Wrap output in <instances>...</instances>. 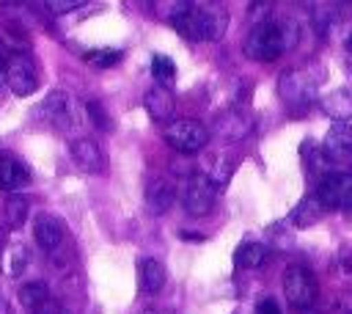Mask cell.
Segmentation results:
<instances>
[{"instance_id": "obj_19", "label": "cell", "mask_w": 352, "mask_h": 314, "mask_svg": "<svg viewBox=\"0 0 352 314\" xmlns=\"http://www.w3.org/2000/svg\"><path fill=\"white\" fill-rule=\"evenodd\" d=\"M264 256H267V248H264L261 242L245 240V242H239L236 251H234V264H236L239 270H253V267H258V264L264 262Z\"/></svg>"}, {"instance_id": "obj_12", "label": "cell", "mask_w": 352, "mask_h": 314, "mask_svg": "<svg viewBox=\"0 0 352 314\" xmlns=\"http://www.w3.org/2000/svg\"><path fill=\"white\" fill-rule=\"evenodd\" d=\"M322 154H324L330 163H341V160L352 157V127L336 121V124L327 129L324 140H322Z\"/></svg>"}, {"instance_id": "obj_16", "label": "cell", "mask_w": 352, "mask_h": 314, "mask_svg": "<svg viewBox=\"0 0 352 314\" xmlns=\"http://www.w3.org/2000/svg\"><path fill=\"white\" fill-rule=\"evenodd\" d=\"M143 107H146V113H148L154 121H168V118L173 116V110H176V99H173V94H170L168 88L154 85V88L146 94Z\"/></svg>"}, {"instance_id": "obj_21", "label": "cell", "mask_w": 352, "mask_h": 314, "mask_svg": "<svg viewBox=\"0 0 352 314\" xmlns=\"http://www.w3.org/2000/svg\"><path fill=\"white\" fill-rule=\"evenodd\" d=\"M3 215H6V223H8L11 229H19V226L28 220V215H30L28 198L19 196V193H8L6 201H3Z\"/></svg>"}, {"instance_id": "obj_31", "label": "cell", "mask_w": 352, "mask_h": 314, "mask_svg": "<svg viewBox=\"0 0 352 314\" xmlns=\"http://www.w3.org/2000/svg\"><path fill=\"white\" fill-rule=\"evenodd\" d=\"M8 311H11V306H8V303H6V297L0 295V314H8Z\"/></svg>"}, {"instance_id": "obj_33", "label": "cell", "mask_w": 352, "mask_h": 314, "mask_svg": "<svg viewBox=\"0 0 352 314\" xmlns=\"http://www.w3.org/2000/svg\"><path fill=\"white\" fill-rule=\"evenodd\" d=\"M3 242H6V231H3V226H0V251H3Z\"/></svg>"}, {"instance_id": "obj_8", "label": "cell", "mask_w": 352, "mask_h": 314, "mask_svg": "<svg viewBox=\"0 0 352 314\" xmlns=\"http://www.w3.org/2000/svg\"><path fill=\"white\" fill-rule=\"evenodd\" d=\"M6 83L16 96H30L38 88V69L28 52H11L6 63Z\"/></svg>"}, {"instance_id": "obj_13", "label": "cell", "mask_w": 352, "mask_h": 314, "mask_svg": "<svg viewBox=\"0 0 352 314\" xmlns=\"http://www.w3.org/2000/svg\"><path fill=\"white\" fill-rule=\"evenodd\" d=\"M173 198H176V187L168 176H151L146 182V204H148L151 212L162 215L165 209H170Z\"/></svg>"}, {"instance_id": "obj_28", "label": "cell", "mask_w": 352, "mask_h": 314, "mask_svg": "<svg viewBox=\"0 0 352 314\" xmlns=\"http://www.w3.org/2000/svg\"><path fill=\"white\" fill-rule=\"evenodd\" d=\"M80 3H63V0H55V3H47V11L52 14H66V11H77Z\"/></svg>"}, {"instance_id": "obj_25", "label": "cell", "mask_w": 352, "mask_h": 314, "mask_svg": "<svg viewBox=\"0 0 352 314\" xmlns=\"http://www.w3.org/2000/svg\"><path fill=\"white\" fill-rule=\"evenodd\" d=\"M85 61L91 66H99V69H107V66H116L121 61V52L118 50H94V52H85Z\"/></svg>"}, {"instance_id": "obj_5", "label": "cell", "mask_w": 352, "mask_h": 314, "mask_svg": "<svg viewBox=\"0 0 352 314\" xmlns=\"http://www.w3.org/2000/svg\"><path fill=\"white\" fill-rule=\"evenodd\" d=\"M206 140H209V129L198 118H176L165 127V143L182 154L201 151L206 146Z\"/></svg>"}, {"instance_id": "obj_1", "label": "cell", "mask_w": 352, "mask_h": 314, "mask_svg": "<svg viewBox=\"0 0 352 314\" xmlns=\"http://www.w3.org/2000/svg\"><path fill=\"white\" fill-rule=\"evenodd\" d=\"M173 28L190 41H217L226 33V11L217 3H179L170 14Z\"/></svg>"}, {"instance_id": "obj_35", "label": "cell", "mask_w": 352, "mask_h": 314, "mask_svg": "<svg viewBox=\"0 0 352 314\" xmlns=\"http://www.w3.org/2000/svg\"><path fill=\"white\" fill-rule=\"evenodd\" d=\"M140 314H157V311H154V308H143Z\"/></svg>"}, {"instance_id": "obj_32", "label": "cell", "mask_w": 352, "mask_h": 314, "mask_svg": "<svg viewBox=\"0 0 352 314\" xmlns=\"http://www.w3.org/2000/svg\"><path fill=\"white\" fill-rule=\"evenodd\" d=\"M344 47H346V52H349V55H352V33H349V36H346V41H344Z\"/></svg>"}, {"instance_id": "obj_17", "label": "cell", "mask_w": 352, "mask_h": 314, "mask_svg": "<svg viewBox=\"0 0 352 314\" xmlns=\"http://www.w3.org/2000/svg\"><path fill=\"white\" fill-rule=\"evenodd\" d=\"M322 110L333 118V121H341L346 124L352 118V88H336L330 94L322 96Z\"/></svg>"}, {"instance_id": "obj_14", "label": "cell", "mask_w": 352, "mask_h": 314, "mask_svg": "<svg viewBox=\"0 0 352 314\" xmlns=\"http://www.w3.org/2000/svg\"><path fill=\"white\" fill-rule=\"evenodd\" d=\"M165 267L154 256H140L138 259V284L146 295H157L165 286Z\"/></svg>"}, {"instance_id": "obj_18", "label": "cell", "mask_w": 352, "mask_h": 314, "mask_svg": "<svg viewBox=\"0 0 352 314\" xmlns=\"http://www.w3.org/2000/svg\"><path fill=\"white\" fill-rule=\"evenodd\" d=\"M214 132L220 138H226V140H236V138H245L250 132V121L242 113H236V110H226L223 116H217Z\"/></svg>"}, {"instance_id": "obj_6", "label": "cell", "mask_w": 352, "mask_h": 314, "mask_svg": "<svg viewBox=\"0 0 352 314\" xmlns=\"http://www.w3.org/2000/svg\"><path fill=\"white\" fill-rule=\"evenodd\" d=\"M179 198H182V207H184L187 215L201 218L214 207V185L209 182L206 174H190L182 182Z\"/></svg>"}, {"instance_id": "obj_34", "label": "cell", "mask_w": 352, "mask_h": 314, "mask_svg": "<svg viewBox=\"0 0 352 314\" xmlns=\"http://www.w3.org/2000/svg\"><path fill=\"white\" fill-rule=\"evenodd\" d=\"M297 314H319V311H314V308H305V311H297Z\"/></svg>"}, {"instance_id": "obj_3", "label": "cell", "mask_w": 352, "mask_h": 314, "mask_svg": "<svg viewBox=\"0 0 352 314\" xmlns=\"http://www.w3.org/2000/svg\"><path fill=\"white\" fill-rule=\"evenodd\" d=\"M283 50H286V33L275 19L256 22L253 30L245 36V44H242V52L250 61H261V63H270V61L280 58Z\"/></svg>"}, {"instance_id": "obj_15", "label": "cell", "mask_w": 352, "mask_h": 314, "mask_svg": "<svg viewBox=\"0 0 352 314\" xmlns=\"http://www.w3.org/2000/svg\"><path fill=\"white\" fill-rule=\"evenodd\" d=\"M30 182V171L25 168V163H19L11 154L0 157V190L6 193H16L19 187H25Z\"/></svg>"}, {"instance_id": "obj_9", "label": "cell", "mask_w": 352, "mask_h": 314, "mask_svg": "<svg viewBox=\"0 0 352 314\" xmlns=\"http://www.w3.org/2000/svg\"><path fill=\"white\" fill-rule=\"evenodd\" d=\"M44 113L50 118L52 127H58L60 132H69L80 124V113H77V102L69 91H52L44 99Z\"/></svg>"}, {"instance_id": "obj_30", "label": "cell", "mask_w": 352, "mask_h": 314, "mask_svg": "<svg viewBox=\"0 0 352 314\" xmlns=\"http://www.w3.org/2000/svg\"><path fill=\"white\" fill-rule=\"evenodd\" d=\"M6 83V58L0 55V85Z\"/></svg>"}, {"instance_id": "obj_10", "label": "cell", "mask_w": 352, "mask_h": 314, "mask_svg": "<svg viewBox=\"0 0 352 314\" xmlns=\"http://www.w3.org/2000/svg\"><path fill=\"white\" fill-rule=\"evenodd\" d=\"M69 154L74 165L85 174H104L107 171V154L94 138H74L69 146Z\"/></svg>"}, {"instance_id": "obj_24", "label": "cell", "mask_w": 352, "mask_h": 314, "mask_svg": "<svg viewBox=\"0 0 352 314\" xmlns=\"http://www.w3.org/2000/svg\"><path fill=\"white\" fill-rule=\"evenodd\" d=\"M151 77L165 88V85L176 77V63H173L168 55H154V58H151Z\"/></svg>"}, {"instance_id": "obj_26", "label": "cell", "mask_w": 352, "mask_h": 314, "mask_svg": "<svg viewBox=\"0 0 352 314\" xmlns=\"http://www.w3.org/2000/svg\"><path fill=\"white\" fill-rule=\"evenodd\" d=\"M85 107H88V116H91L94 127H99V129H104V132L113 129V121H110V116H107V110H104L102 102H88Z\"/></svg>"}, {"instance_id": "obj_4", "label": "cell", "mask_w": 352, "mask_h": 314, "mask_svg": "<svg viewBox=\"0 0 352 314\" xmlns=\"http://www.w3.org/2000/svg\"><path fill=\"white\" fill-rule=\"evenodd\" d=\"M283 295H286V300L292 303L294 311L314 308L316 295H319L314 273L305 264H289L286 273H283Z\"/></svg>"}, {"instance_id": "obj_11", "label": "cell", "mask_w": 352, "mask_h": 314, "mask_svg": "<svg viewBox=\"0 0 352 314\" xmlns=\"http://www.w3.org/2000/svg\"><path fill=\"white\" fill-rule=\"evenodd\" d=\"M33 237H36V245L44 251V253H55L60 245H63V237H66V226L60 218L50 215V212H41L36 215L33 220Z\"/></svg>"}, {"instance_id": "obj_2", "label": "cell", "mask_w": 352, "mask_h": 314, "mask_svg": "<svg viewBox=\"0 0 352 314\" xmlns=\"http://www.w3.org/2000/svg\"><path fill=\"white\" fill-rule=\"evenodd\" d=\"M316 88H319V69L316 66H297V69H286L278 80V94L280 99L294 107H311L316 102Z\"/></svg>"}, {"instance_id": "obj_23", "label": "cell", "mask_w": 352, "mask_h": 314, "mask_svg": "<svg viewBox=\"0 0 352 314\" xmlns=\"http://www.w3.org/2000/svg\"><path fill=\"white\" fill-rule=\"evenodd\" d=\"M25 264H28V251H25V245H11V248H6V253H3V270H6V275H19V273L25 270Z\"/></svg>"}, {"instance_id": "obj_22", "label": "cell", "mask_w": 352, "mask_h": 314, "mask_svg": "<svg viewBox=\"0 0 352 314\" xmlns=\"http://www.w3.org/2000/svg\"><path fill=\"white\" fill-rule=\"evenodd\" d=\"M319 218H322V207L316 204V198H314V196H308V198H302V201L292 209L289 223H292V226H297V229H308V226L319 223Z\"/></svg>"}, {"instance_id": "obj_20", "label": "cell", "mask_w": 352, "mask_h": 314, "mask_svg": "<svg viewBox=\"0 0 352 314\" xmlns=\"http://www.w3.org/2000/svg\"><path fill=\"white\" fill-rule=\"evenodd\" d=\"M16 300H19L28 311H36V308H41L44 303H50V286H47L44 281H28V284L19 286Z\"/></svg>"}, {"instance_id": "obj_29", "label": "cell", "mask_w": 352, "mask_h": 314, "mask_svg": "<svg viewBox=\"0 0 352 314\" xmlns=\"http://www.w3.org/2000/svg\"><path fill=\"white\" fill-rule=\"evenodd\" d=\"M256 314H280V308L275 306V300H272V297H264V300L258 303Z\"/></svg>"}, {"instance_id": "obj_27", "label": "cell", "mask_w": 352, "mask_h": 314, "mask_svg": "<svg viewBox=\"0 0 352 314\" xmlns=\"http://www.w3.org/2000/svg\"><path fill=\"white\" fill-rule=\"evenodd\" d=\"M336 273H341L344 278H352V251H341L338 256H336Z\"/></svg>"}, {"instance_id": "obj_7", "label": "cell", "mask_w": 352, "mask_h": 314, "mask_svg": "<svg viewBox=\"0 0 352 314\" xmlns=\"http://www.w3.org/2000/svg\"><path fill=\"white\" fill-rule=\"evenodd\" d=\"M314 198L322 209H346V207H352V174H341V171L324 174L316 185Z\"/></svg>"}]
</instances>
